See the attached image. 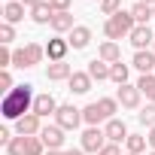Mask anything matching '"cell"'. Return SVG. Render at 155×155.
I'll return each instance as SVG.
<instances>
[{
    "label": "cell",
    "mask_w": 155,
    "mask_h": 155,
    "mask_svg": "<svg viewBox=\"0 0 155 155\" xmlns=\"http://www.w3.org/2000/svg\"><path fill=\"white\" fill-rule=\"evenodd\" d=\"M34 101H37V94H34V85H15L6 97H3V104H0V113H3V119H9V122H18L21 116H28V113H34Z\"/></svg>",
    "instance_id": "cell-1"
},
{
    "label": "cell",
    "mask_w": 155,
    "mask_h": 155,
    "mask_svg": "<svg viewBox=\"0 0 155 155\" xmlns=\"http://www.w3.org/2000/svg\"><path fill=\"white\" fill-rule=\"evenodd\" d=\"M137 28V21H134V15H131V9L125 12H116L113 18H107V25H104V34H107V40H122V37H131V31Z\"/></svg>",
    "instance_id": "cell-2"
},
{
    "label": "cell",
    "mask_w": 155,
    "mask_h": 155,
    "mask_svg": "<svg viewBox=\"0 0 155 155\" xmlns=\"http://www.w3.org/2000/svg\"><path fill=\"white\" fill-rule=\"evenodd\" d=\"M46 58V46H40V43H28V46H21V49H15L12 52V67H37L40 61Z\"/></svg>",
    "instance_id": "cell-3"
},
{
    "label": "cell",
    "mask_w": 155,
    "mask_h": 155,
    "mask_svg": "<svg viewBox=\"0 0 155 155\" xmlns=\"http://www.w3.org/2000/svg\"><path fill=\"white\" fill-rule=\"evenodd\" d=\"M79 122H85V119H82V110H76L73 104H61V107H58L55 125H61L64 131H76V128H79Z\"/></svg>",
    "instance_id": "cell-4"
},
{
    "label": "cell",
    "mask_w": 155,
    "mask_h": 155,
    "mask_svg": "<svg viewBox=\"0 0 155 155\" xmlns=\"http://www.w3.org/2000/svg\"><path fill=\"white\" fill-rule=\"evenodd\" d=\"M43 131V119L37 116V113H28V116H21L18 122H15V134L18 137H37Z\"/></svg>",
    "instance_id": "cell-5"
},
{
    "label": "cell",
    "mask_w": 155,
    "mask_h": 155,
    "mask_svg": "<svg viewBox=\"0 0 155 155\" xmlns=\"http://www.w3.org/2000/svg\"><path fill=\"white\" fill-rule=\"evenodd\" d=\"M107 143H110V140H107V131H104V128H88V131L82 134V149H85V152H94V155H97Z\"/></svg>",
    "instance_id": "cell-6"
},
{
    "label": "cell",
    "mask_w": 155,
    "mask_h": 155,
    "mask_svg": "<svg viewBox=\"0 0 155 155\" xmlns=\"http://www.w3.org/2000/svg\"><path fill=\"white\" fill-rule=\"evenodd\" d=\"M128 40H131V46H134L137 52H146L149 46H155V34L149 31V25H137V28L131 31Z\"/></svg>",
    "instance_id": "cell-7"
},
{
    "label": "cell",
    "mask_w": 155,
    "mask_h": 155,
    "mask_svg": "<svg viewBox=\"0 0 155 155\" xmlns=\"http://www.w3.org/2000/svg\"><path fill=\"white\" fill-rule=\"evenodd\" d=\"M40 140L46 143V149H61L67 137H64V128H61V125H43Z\"/></svg>",
    "instance_id": "cell-8"
},
{
    "label": "cell",
    "mask_w": 155,
    "mask_h": 155,
    "mask_svg": "<svg viewBox=\"0 0 155 155\" xmlns=\"http://www.w3.org/2000/svg\"><path fill=\"white\" fill-rule=\"evenodd\" d=\"M140 88L137 85H119V91H116V101L125 107V110H137L140 107Z\"/></svg>",
    "instance_id": "cell-9"
},
{
    "label": "cell",
    "mask_w": 155,
    "mask_h": 155,
    "mask_svg": "<svg viewBox=\"0 0 155 155\" xmlns=\"http://www.w3.org/2000/svg\"><path fill=\"white\" fill-rule=\"evenodd\" d=\"M67 52H70V43L61 40V37H52V40L46 43V58H49V61H64Z\"/></svg>",
    "instance_id": "cell-10"
},
{
    "label": "cell",
    "mask_w": 155,
    "mask_h": 155,
    "mask_svg": "<svg viewBox=\"0 0 155 155\" xmlns=\"http://www.w3.org/2000/svg\"><path fill=\"white\" fill-rule=\"evenodd\" d=\"M70 76H73V70H70L67 61H49V67H46L49 82H61V79H70Z\"/></svg>",
    "instance_id": "cell-11"
},
{
    "label": "cell",
    "mask_w": 155,
    "mask_h": 155,
    "mask_svg": "<svg viewBox=\"0 0 155 155\" xmlns=\"http://www.w3.org/2000/svg\"><path fill=\"white\" fill-rule=\"evenodd\" d=\"M34 113H37L40 119L55 116V113H58V101H55L52 94H37V101H34Z\"/></svg>",
    "instance_id": "cell-12"
},
{
    "label": "cell",
    "mask_w": 155,
    "mask_h": 155,
    "mask_svg": "<svg viewBox=\"0 0 155 155\" xmlns=\"http://www.w3.org/2000/svg\"><path fill=\"white\" fill-rule=\"evenodd\" d=\"M70 49H85L88 43H91V28H85V25H76L73 31H70Z\"/></svg>",
    "instance_id": "cell-13"
},
{
    "label": "cell",
    "mask_w": 155,
    "mask_h": 155,
    "mask_svg": "<svg viewBox=\"0 0 155 155\" xmlns=\"http://www.w3.org/2000/svg\"><path fill=\"white\" fill-rule=\"evenodd\" d=\"M67 82H70V91H73V94H88L94 79H91L88 73H76V70H73V76H70Z\"/></svg>",
    "instance_id": "cell-14"
},
{
    "label": "cell",
    "mask_w": 155,
    "mask_h": 155,
    "mask_svg": "<svg viewBox=\"0 0 155 155\" xmlns=\"http://www.w3.org/2000/svg\"><path fill=\"white\" fill-rule=\"evenodd\" d=\"M25 9H28V6L21 3V0H9V3L3 6V21H6V25H18V21L25 18Z\"/></svg>",
    "instance_id": "cell-15"
},
{
    "label": "cell",
    "mask_w": 155,
    "mask_h": 155,
    "mask_svg": "<svg viewBox=\"0 0 155 155\" xmlns=\"http://www.w3.org/2000/svg\"><path fill=\"white\" fill-rule=\"evenodd\" d=\"M49 28L61 37V34H67V31H73L76 25H73V12H55L52 15V21H49Z\"/></svg>",
    "instance_id": "cell-16"
},
{
    "label": "cell",
    "mask_w": 155,
    "mask_h": 155,
    "mask_svg": "<svg viewBox=\"0 0 155 155\" xmlns=\"http://www.w3.org/2000/svg\"><path fill=\"white\" fill-rule=\"evenodd\" d=\"M104 131H107V140H110V143H122V140H128V128H125L122 119H110Z\"/></svg>",
    "instance_id": "cell-17"
},
{
    "label": "cell",
    "mask_w": 155,
    "mask_h": 155,
    "mask_svg": "<svg viewBox=\"0 0 155 155\" xmlns=\"http://www.w3.org/2000/svg\"><path fill=\"white\" fill-rule=\"evenodd\" d=\"M134 67L146 76V73H155V52L146 49V52H134Z\"/></svg>",
    "instance_id": "cell-18"
},
{
    "label": "cell",
    "mask_w": 155,
    "mask_h": 155,
    "mask_svg": "<svg viewBox=\"0 0 155 155\" xmlns=\"http://www.w3.org/2000/svg\"><path fill=\"white\" fill-rule=\"evenodd\" d=\"M97 58H101V61H107V64H116V61H122V49H119V43H113V40L101 43V49H97Z\"/></svg>",
    "instance_id": "cell-19"
},
{
    "label": "cell",
    "mask_w": 155,
    "mask_h": 155,
    "mask_svg": "<svg viewBox=\"0 0 155 155\" xmlns=\"http://www.w3.org/2000/svg\"><path fill=\"white\" fill-rule=\"evenodd\" d=\"M52 15H55V9H52L49 0H43L40 6H34V9H31V21H34V25H49V21H52Z\"/></svg>",
    "instance_id": "cell-20"
},
{
    "label": "cell",
    "mask_w": 155,
    "mask_h": 155,
    "mask_svg": "<svg viewBox=\"0 0 155 155\" xmlns=\"http://www.w3.org/2000/svg\"><path fill=\"white\" fill-rule=\"evenodd\" d=\"M94 82H104V79H110V64L107 61H101V58H94V61H88V70H85Z\"/></svg>",
    "instance_id": "cell-21"
},
{
    "label": "cell",
    "mask_w": 155,
    "mask_h": 155,
    "mask_svg": "<svg viewBox=\"0 0 155 155\" xmlns=\"http://www.w3.org/2000/svg\"><path fill=\"white\" fill-rule=\"evenodd\" d=\"M137 88H140V94H146L149 104H155V73L140 76V79H137Z\"/></svg>",
    "instance_id": "cell-22"
},
{
    "label": "cell",
    "mask_w": 155,
    "mask_h": 155,
    "mask_svg": "<svg viewBox=\"0 0 155 155\" xmlns=\"http://www.w3.org/2000/svg\"><path fill=\"white\" fill-rule=\"evenodd\" d=\"M131 15H134V21H137V25H149V21L155 18V12H152V6H146V3H140V0H137V3L131 6Z\"/></svg>",
    "instance_id": "cell-23"
},
{
    "label": "cell",
    "mask_w": 155,
    "mask_h": 155,
    "mask_svg": "<svg viewBox=\"0 0 155 155\" xmlns=\"http://www.w3.org/2000/svg\"><path fill=\"white\" fill-rule=\"evenodd\" d=\"M82 119L88 122V128H97L101 122H107V116L101 113V107H97V101H94V104H88V107L82 110Z\"/></svg>",
    "instance_id": "cell-24"
},
{
    "label": "cell",
    "mask_w": 155,
    "mask_h": 155,
    "mask_svg": "<svg viewBox=\"0 0 155 155\" xmlns=\"http://www.w3.org/2000/svg\"><path fill=\"white\" fill-rule=\"evenodd\" d=\"M110 82H116V85H128V64H122V61L110 64Z\"/></svg>",
    "instance_id": "cell-25"
},
{
    "label": "cell",
    "mask_w": 155,
    "mask_h": 155,
    "mask_svg": "<svg viewBox=\"0 0 155 155\" xmlns=\"http://www.w3.org/2000/svg\"><path fill=\"white\" fill-rule=\"evenodd\" d=\"M125 143H128V152H131V155H140V152L146 149L149 137H143V134H128V140H125Z\"/></svg>",
    "instance_id": "cell-26"
},
{
    "label": "cell",
    "mask_w": 155,
    "mask_h": 155,
    "mask_svg": "<svg viewBox=\"0 0 155 155\" xmlns=\"http://www.w3.org/2000/svg\"><path fill=\"white\" fill-rule=\"evenodd\" d=\"M25 155H46V143L37 137H25Z\"/></svg>",
    "instance_id": "cell-27"
},
{
    "label": "cell",
    "mask_w": 155,
    "mask_h": 155,
    "mask_svg": "<svg viewBox=\"0 0 155 155\" xmlns=\"http://www.w3.org/2000/svg\"><path fill=\"white\" fill-rule=\"evenodd\" d=\"M137 122L146 125V128H155V104H146V107L137 113Z\"/></svg>",
    "instance_id": "cell-28"
},
{
    "label": "cell",
    "mask_w": 155,
    "mask_h": 155,
    "mask_svg": "<svg viewBox=\"0 0 155 155\" xmlns=\"http://www.w3.org/2000/svg\"><path fill=\"white\" fill-rule=\"evenodd\" d=\"M97 107H101V113H104V116H107V122H110V119L116 116V110H119V101H116V97H101V101H97Z\"/></svg>",
    "instance_id": "cell-29"
},
{
    "label": "cell",
    "mask_w": 155,
    "mask_h": 155,
    "mask_svg": "<svg viewBox=\"0 0 155 155\" xmlns=\"http://www.w3.org/2000/svg\"><path fill=\"white\" fill-rule=\"evenodd\" d=\"M101 12L113 18L116 12H122V0H101Z\"/></svg>",
    "instance_id": "cell-30"
},
{
    "label": "cell",
    "mask_w": 155,
    "mask_h": 155,
    "mask_svg": "<svg viewBox=\"0 0 155 155\" xmlns=\"http://www.w3.org/2000/svg\"><path fill=\"white\" fill-rule=\"evenodd\" d=\"M12 40H15V28L3 21V25H0V46H9Z\"/></svg>",
    "instance_id": "cell-31"
},
{
    "label": "cell",
    "mask_w": 155,
    "mask_h": 155,
    "mask_svg": "<svg viewBox=\"0 0 155 155\" xmlns=\"http://www.w3.org/2000/svg\"><path fill=\"white\" fill-rule=\"evenodd\" d=\"M6 152L9 155H25V137H12L9 146H6Z\"/></svg>",
    "instance_id": "cell-32"
},
{
    "label": "cell",
    "mask_w": 155,
    "mask_h": 155,
    "mask_svg": "<svg viewBox=\"0 0 155 155\" xmlns=\"http://www.w3.org/2000/svg\"><path fill=\"white\" fill-rule=\"evenodd\" d=\"M9 67H12V49L0 46V70H9Z\"/></svg>",
    "instance_id": "cell-33"
},
{
    "label": "cell",
    "mask_w": 155,
    "mask_h": 155,
    "mask_svg": "<svg viewBox=\"0 0 155 155\" xmlns=\"http://www.w3.org/2000/svg\"><path fill=\"white\" fill-rule=\"evenodd\" d=\"M0 88H3V97L12 91V76H9V70H0Z\"/></svg>",
    "instance_id": "cell-34"
},
{
    "label": "cell",
    "mask_w": 155,
    "mask_h": 155,
    "mask_svg": "<svg viewBox=\"0 0 155 155\" xmlns=\"http://www.w3.org/2000/svg\"><path fill=\"white\" fill-rule=\"evenodd\" d=\"M49 3H52L55 12H70V3H73V0H49Z\"/></svg>",
    "instance_id": "cell-35"
},
{
    "label": "cell",
    "mask_w": 155,
    "mask_h": 155,
    "mask_svg": "<svg viewBox=\"0 0 155 155\" xmlns=\"http://www.w3.org/2000/svg\"><path fill=\"white\" fill-rule=\"evenodd\" d=\"M97 155H122V149H119V143H107Z\"/></svg>",
    "instance_id": "cell-36"
},
{
    "label": "cell",
    "mask_w": 155,
    "mask_h": 155,
    "mask_svg": "<svg viewBox=\"0 0 155 155\" xmlns=\"http://www.w3.org/2000/svg\"><path fill=\"white\" fill-rule=\"evenodd\" d=\"M9 140H12L9 128H0V146H9Z\"/></svg>",
    "instance_id": "cell-37"
},
{
    "label": "cell",
    "mask_w": 155,
    "mask_h": 155,
    "mask_svg": "<svg viewBox=\"0 0 155 155\" xmlns=\"http://www.w3.org/2000/svg\"><path fill=\"white\" fill-rule=\"evenodd\" d=\"M21 3H25L28 9H34V6H40V3H43V0H21Z\"/></svg>",
    "instance_id": "cell-38"
},
{
    "label": "cell",
    "mask_w": 155,
    "mask_h": 155,
    "mask_svg": "<svg viewBox=\"0 0 155 155\" xmlns=\"http://www.w3.org/2000/svg\"><path fill=\"white\" fill-rule=\"evenodd\" d=\"M46 155H67L64 149H46Z\"/></svg>",
    "instance_id": "cell-39"
},
{
    "label": "cell",
    "mask_w": 155,
    "mask_h": 155,
    "mask_svg": "<svg viewBox=\"0 0 155 155\" xmlns=\"http://www.w3.org/2000/svg\"><path fill=\"white\" fill-rule=\"evenodd\" d=\"M149 146L155 149V128H149Z\"/></svg>",
    "instance_id": "cell-40"
},
{
    "label": "cell",
    "mask_w": 155,
    "mask_h": 155,
    "mask_svg": "<svg viewBox=\"0 0 155 155\" xmlns=\"http://www.w3.org/2000/svg\"><path fill=\"white\" fill-rule=\"evenodd\" d=\"M67 155H85V149H67Z\"/></svg>",
    "instance_id": "cell-41"
},
{
    "label": "cell",
    "mask_w": 155,
    "mask_h": 155,
    "mask_svg": "<svg viewBox=\"0 0 155 155\" xmlns=\"http://www.w3.org/2000/svg\"><path fill=\"white\" fill-rule=\"evenodd\" d=\"M140 3H146V6H155V0H140Z\"/></svg>",
    "instance_id": "cell-42"
},
{
    "label": "cell",
    "mask_w": 155,
    "mask_h": 155,
    "mask_svg": "<svg viewBox=\"0 0 155 155\" xmlns=\"http://www.w3.org/2000/svg\"><path fill=\"white\" fill-rule=\"evenodd\" d=\"M149 155H155V149H152V152H149Z\"/></svg>",
    "instance_id": "cell-43"
},
{
    "label": "cell",
    "mask_w": 155,
    "mask_h": 155,
    "mask_svg": "<svg viewBox=\"0 0 155 155\" xmlns=\"http://www.w3.org/2000/svg\"><path fill=\"white\" fill-rule=\"evenodd\" d=\"M152 12H155V6H152Z\"/></svg>",
    "instance_id": "cell-44"
},
{
    "label": "cell",
    "mask_w": 155,
    "mask_h": 155,
    "mask_svg": "<svg viewBox=\"0 0 155 155\" xmlns=\"http://www.w3.org/2000/svg\"><path fill=\"white\" fill-rule=\"evenodd\" d=\"M152 52H155V46H152Z\"/></svg>",
    "instance_id": "cell-45"
},
{
    "label": "cell",
    "mask_w": 155,
    "mask_h": 155,
    "mask_svg": "<svg viewBox=\"0 0 155 155\" xmlns=\"http://www.w3.org/2000/svg\"><path fill=\"white\" fill-rule=\"evenodd\" d=\"M6 3H9V0H6Z\"/></svg>",
    "instance_id": "cell-46"
},
{
    "label": "cell",
    "mask_w": 155,
    "mask_h": 155,
    "mask_svg": "<svg viewBox=\"0 0 155 155\" xmlns=\"http://www.w3.org/2000/svg\"><path fill=\"white\" fill-rule=\"evenodd\" d=\"M128 155H131V152H128Z\"/></svg>",
    "instance_id": "cell-47"
}]
</instances>
